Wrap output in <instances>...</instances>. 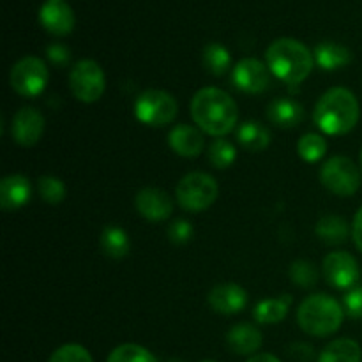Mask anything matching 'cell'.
I'll list each match as a JSON object with an SVG mask.
<instances>
[{
  "label": "cell",
  "instance_id": "1",
  "mask_svg": "<svg viewBox=\"0 0 362 362\" xmlns=\"http://www.w3.org/2000/svg\"><path fill=\"white\" fill-rule=\"evenodd\" d=\"M191 117L204 133L221 138L237 126L239 110L225 90L205 87L191 101Z\"/></svg>",
  "mask_w": 362,
  "mask_h": 362
},
{
  "label": "cell",
  "instance_id": "2",
  "mask_svg": "<svg viewBox=\"0 0 362 362\" xmlns=\"http://www.w3.org/2000/svg\"><path fill=\"white\" fill-rule=\"evenodd\" d=\"M359 101L349 88H329L315 106L313 120L325 134H346L359 122Z\"/></svg>",
  "mask_w": 362,
  "mask_h": 362
},
{
  "label": "cell",
  "instance_id": "3",
  "mask_svg": "<svg viewBox=\"0 0 362 362\" xmlns=\"http://www.w3.org/2000/svg\"><path fill=\"white\" fill-rule=\"evenodd\" d=\"M267 67L276 78L288 85H299L313 69V55L297 39L281 37L271 42L265 52Z\"/></svg>",
  "mask_w": 362,
  "mask_h": 362
},
{
  "label": "cell",
  "instance_id": "4",
  "mask_svg": "<svg viewBox=\"0 0 362 362\" xmlns=\"http://www.w3.org/2000/svg\"><path fill=\"white\" fill-rule=\"evenodd\" d=\"M343 318H345V310L341 304L325 293L310 296L303 300L297 311L299 327L306 334L317 336V338L334 334L341 327Z\"/></svg>",
  "mask_w": 362,
  "mask_h": 362
},
{
  "label": "cell",
  "instance_id": "5",
  "mask_svg": "<svg viewBox=\"0 0 362 362\" xmlns=\"http://www.w3.org/2000/svg\"><path fill=\"white\" fill-rule=\"evenodd\" d=\"M218 184L214 177L204 172H193L182 177L175 191L177 202L187 212H204L218 198Z\"/></svg>",
  "mask_w": 362,
  "mask_h": 362
},
{
  "label": "cell",
  "instance_id": "6",
  "mask_svg": "<svg viewBox=\"0 0 362 362\" xmlns=\"http://www.w3.org/2000/svg\"><path fill=\"white\" fill-rule=\"evenodd\" d=\"M179 112L175 98L159 88H148L138 95L134 103V115L140 122L152 127H161L172 122Z\"/></svg>",
  "mask_w": 362,
  "mask_h": 362
},
{
  "label": "cell",
  "instance_id": "7",
  "mask_svg": "<svg viewBox=\"0 0 362 362\" xmlns=\"http://www.w3.org/2000/svg\"><path fill=\"white\" fill-rule=\"evenodd\" d=\"M320 180L331 193L338 197H352L361 187V172L350 158L334 156L322 166Z\"/></svg>",
  "mask_w": 362,
  "mask_h": 362
},
{
  "label": "cell",
  "instance_id": "8",
  "mask_svg": "<svg viewBox=\"0 0 362 362\" xmlns=\"http://www.w3.org/2000/svg\"><path fill=\"white\" fill-rule=\"evenodd\" d=\"M48 69L42 59L34 55L23 57L13 66L9 74L11 87L23 98H35L41 94L48 83Z\"/></svg>",
  "mask_w": 362,
  "mask_h": 362
},
{
  "label": "cell",
  "instance_id": "9",
  "mask_svg": "<svg viewBox=\"0 0 362 362\" xmlns=\"http://www.w3.org/2000/svg\"><path fill=\"white\" fill-rule=\"evenodd\" d=\"M106 78L101 66L90 59L80 60L73 66L69 74V88L74 98L81 103H95L103 95Z\"/></svg>",
  "mask_w": 362,
  "mask_h": 362
},
{
  "label": "cell",
  "instance_id": "10",
  "mask_svg": "<svg viewBox=\"0 0 362 362\" xmlns=\"http://www.w3.org/2000/svg\"><path fill=\"white\" fill-rule=\"evenodd\" d=\"M324 276L334 288H354L359 281V265L357 260L346 251H334L324 258Z\"/></svg>",
  "mask_w": 362,
  "mask_h": 362
},
{
  "label": "cell",
  "instance_id": "11",
  "mask_svg": "<svg viewBox=\"0 0 362 362\" xmlns=\"http://www.w3.org/2000/svg\"><path fill=\"white\" fill-rule=\"evenodd\" d=\"M269 67L258 59H243L232 73V81L237 90L246 94H262L271 83Z\"/></svg>",
  "mask_w": 362,
  "mask_h": 362
},
{
  "label": "cell",
  "instance_id": "12",
  "mask_svg": "<svg viewBox=\"0 0 362 362\" xmlns=\"http://www.w3.org/2000/svg\"><path fill=\"white\" fill-rule=\"evenodd\" d=\"M45 133V117L35 108L25 106L14 115L13 126H11V134L14 141L21 147H32L41 140Z\"/></svg>",
  "mask_w": 362,
  "mask_h": 362
},
{
  "label": "cell",
  "instance_id": "13",
  "mask_svg": "<svg viewBox=\"0 0 362 362\" xmlns=\"http://www.w3.org/2000/svg\"><path fill=\"white\" fill-rule=\"evenodd\" d=\"M39 21L53 35H67L74 28V13L66 0H46L39 9Z\"/></svg>",
  "mask_w": 362,
  "mask_h": 362
},
{
  "label": "cell",
  "instance_id": "14",
  "mask_svg": "<svg viewBox=\"0 0 362 362\" xmlns=\"http://www.w3.org/2000/svg\"><path fill=\"white\" fill-rule=\"evenodd\" d=\"M136 211L148 221H165L172 216L173 204L168 193L159 187H145L134 198Z\"/></svg>",
  "mask_w": 362,
  "mask_h": 362
},
{
  "label": "cell",
  "instance_id": "15",
  "mask_svg": "<svg viewBox=\"0 0 362 362\" xmlns=\"http://www.w3.org/2000/svg\"><path fill=\"white\" fill-rule=\"evenodd\" d=\"M209 304L216 313L235 315L247 306V293L237 283H221L211 290Z\"/></svg>",
  "mask_w": 362,
  "mask_h": 362
},
{
  "label": "cell",
  "instance_id": "16",
  "mask_svg": "<svg viewBox=\"0 0 362 362\" xmlns=\"http://www.w3.org/2000/svg\"><path fill=\"white\" fill-rule=\"evenodd\" d=\"M168 145L182 158H197L204 151V134L189 124H179L168 134Z\"/></svg>",
  "mask_w": 362,
  "mask_h": 362
},
{
  "label": "cell",
  "instance_id": "17",
  "mask_svg": "<svg viewBox=\"0 0 362 362\" xmlns=\"http://www.w3.org/2000/svg\"><path fill=\"white\" fill-rule=\"evenodd\" d=\"M30 200V182L23 175H9L0 182V207L6 212L18 211Z\"/></svg>",
  "mask_w": 362,
  "mask_h": 362
},
{
  "label": "cell",
  "instance_id": "18",
  "mask_svg": "<svg viewBox=\"0 0 362 362\" xmlns=\"http://www.w3.org/2000/svg\"><path fill=\"white\" fill-rule=\"evenodd\" d=\"M304 115H306L304 106L288 98H278L267 106L269 122L278 127H285V129L299 126L304 120Z\"/></svg>",
  "mask_w": 362,
  "mask_h": 362
},
{
  "label": "cell",
  "instance_id": "19",
  "mask_svg": "<svg viewBox=\"0 0 362 362\" xmlns=\"http://www.w3.org/2000/svg\"><path fill=\"white\" fill-rule=\"evenodd\" d=\"M228 349L237 356H253L262 346V332L253 324H237L226 334Z\"/></svg>",
  "mask_w": 362,
  "mask_h": 362
},
{
  "label": "cell",
  "instance_id": "20",
  "mask_svg": "<svg viewBox=\"0 0 362 362\" xmlns=\"http://www.w3.org/2000/svg\"><path fill=\"white\" fill-rule=\"evenodd\" d=\"M315 59L325 71H336L352 62V52L346 46L332 41H324L315 48Z\"/></svg>",
  "mask_w": 362,
  "mask_h": 362
},
{
  "label": "cell",
  "instance_id": "21",
  "mask_svg": "<svg viewBox=\"0 0 362 362\" xmlns=\"http://www.w3.org/2000/svg\"><path fill=\"white\" fill-rule=\"evenodd\" d=\"M237 140L246 151L262 152L271 144V133L262 122L247 120V122L240 124L239 129H237Z\"/></svg>",
  "mask_w": 362,
  "mask_h": 362
},
{
  "label": "cell",
  "instance_id": "22",
  "mask_svg": "<svg viewBox=\"0 0 362 362\" xmlns=\"http://www.w3.org/2000/svg\"><path fill=\"white\" fill-rule=\"evenodd\" d=\"M362 350L359 343L354 339H334L322 350L318 362H361Z\"/></svg>",
  "mask_w": 362,
  "mask_h": 362
},
{
  "label": "cell",
  "instance_id": "23",
  "mask_svg": "<svg viewBox=\"0 0 362 362\" xmlns=\"http://www.w3.org/2000/svg\"><path fill=\"white\" fill-rule=\"evenodd\" d=\"M292 306V297L288 293L278 297V299H265L255 306L253 317L258 324H278L288 313Z\"/></svg>",
  "mask_w": 362,
  "mask_h": 362
},
{
  "label": "cell",
  "instance_id": "24",
  "mask_svg": "<svg viewBox=\"0 0 362 362\" xmlns=\"http://www.w3.org/2000/svg\"><path fill=\"white\" fill-rule=\"evenodd\" d=\"M103 253L113 260H120L129 253V237L120 226L108 225L103 228L101 239H99Z\"/></svg>",
  "mask_w": 362,
  "mask_h": 362
},
{
  "label": "cell",
  "instance_id": "25",
  "mask_svg": "<svg viewBox=\"0 0 362 362\" xmlns=\"http://www.w3.org/2000/svg\"><path fill=\"white\" fill-rule=\"evenodd\" d=\"M317 237L329 246H338L349 239V223L339 216H325L317 223Z\"/></svg>",
  "mask_w": 362,
  "mask_h": 362
},
{
  "label": "cell",
  "instance_id": "26",
  "mask_svg": "<svg viewBox=\"0 0 362 362\" xmlns=\"http://www.w3.org/2000/svg\"><path fill=\"white\" fill-rule=\"evenodd\" d=\"M232 57L230 52L219 42H209L204 48V66L214 76H223L228 73Z\"/></svg>",
  "mask_w": 362,
  "mask_h": 362
},
{
  "label": "cell",
  "instance_id": "27",
  "mask_svg": "<svg viewBox=\"0 0 362 362\" xmlns=\"http://www.w3.org/2000/svg\"><path fill=\"white\" fill-rule=\"evenodd\" d=\"M297 152H299L300 158L308 163H317L327 152V141L324 136L317 133H308L297 144Z\"/></svg>",
  "mask_w": 362,
  "mask_h": 362
},
{
  "label": "cell",
  "instance_id": "28",
  "mask_svg": "<svg viewBox=\"0 0 362 362\" xmlns=\"http://www.w3.org/2000/svg\"><path fill=\"white\" fill-rule=\"evenodd\" d=\"M237 151L228 140H223V138H218L211 144L209 147V161L214 168L218 170H226L232 166V163L235 161Z\"/></svg>",
  "mask_w": 362,
  "mask_h": 362
},
{
  "label": "cell",
  "instance_id": "29",
  "mask_svg": "<svg viewBox=\"0 0 362 362\" xmlns=\"http://www.w3.org/2000/svg\"><path fill=\"white\" fill-rule=\"evenodd\" d=\"M106 362H158L147 349L134 343L120 345L108 356Z\"/></svg>",
  "mask_w": 362,
  "mask_h": 362
},
{
  "label": "cell",
  "instance_id": "30",
  "mask_svg": "<svg viewBox=\"0 0 362 362\" xmlns=\"http://www.w3.org/2000/svg\"><path fill=\"white\" fill-rule=\"evenodd\" d=\"M290 279L293 281V285L300 286V288H311L318 281L317 267L306 260L293 262L290 267Z\"/></svg>",
  "mask_w": 362,
  "mask_h": 362
},
{
  "label": "cell",
  "instance_id": "31",
  "mask_svg": "<svg viewBox=\"0 0 362 362\" xmlns=\"http://www.w3.org/2000/svg\"><path fill=\"white\" fill-rule=\"evenodd\" d=\"M37 191L41 198L48 204H60L66 198V186L57 177H41L37 180Z\"/></svg>",
  "mask_w": 362,
  "mask_h": 362
},
{
  "label": "cell",
  "instance_id": "32",
  "mask_svg": "<svg viewBox=\"0 0 362 362\" xmlns=\"http://www.w3.org/2000/svg\"><path fill=\"white\" fill-rule=\"evenodd\" d=\"M49 362H92V357L87 349H83L81 345L69 343V345L57 349L52 354V357H49Z\"/></svg>",
  "mask_w": 362,
  "mask_h": 362
},
{
  "label": "cell",
  "instance_id": "33",
  "mask_svg": "<svg viewBox=\"0 0 362 362\" xmlns=\"http://www.w3.org/2000/svg\"><path fill=\"white\" fill-rule=\"evenodd\" d=\"M343 310L350 318H362V286H356L343 297Z\"/></svg>",
  "mask_w": 362,
  "mask_h": 362
},
{
  "label": "cell",
  "instance_id": "34",
  "mask_svg": "<svg viewBox=\"0 0 362 362\" xmlns=\"http://www.w3.org/2000/svg\"><path fill=\"white\" fill-rule=\"evenodd\" d=\"M168 237L173 244H186L193 237V226L186 219H177L168 228Z\"/></svg>",
  "mask_w": 362,
  "mask_h": 362
},
{
  "label": "cell",
  "instance_id": "35",
  "mask_svg": "<svg viewBox=\"0 0 362 362\" xmlns=\"http://www.w3.org/2000/svg\"><path fill=\"white\" fill-rule=\"evenodd\" d=\"M46 55H48V59L52 60L55 66H67L71 59L69 49H67L64 45H59V42L49 45L48 49H46Z\"/></svg>",
  "mask_w": 362,
  "mask_h": 362
},
{
  "label": "cell",
  "instance_id": "36",
  "mask_svg": "<svg viewBox=\"0 0 362 362\" xmlns=\"http://www.w3.org/2000/svg\"><path fill=\"white\" fill-rule=\"evenodd\" d=\"M290 354H292V357H296L297 361L306 362L313 357V349L308 345H304V343H299V345H293L292 349H290Z\"/></svg>",
  "mask_w": 362,
  "mask_h": 362
},
{
  "label": "cell",
  "instance_id": "37",
  "mask_svg": "<svg viewBox=\"0 0 362 362\" xmlns=\"http://www.w3.org/2000/svg\"><path fill=\"white\" fill-rule=\"evenodd\" d=\"M352 235H354V243H356V246L362 251V207L357 211L356 218H354Z\"/></svg>",
  "mask_w": 362,
  "mask_h": 362
},
{
  "label": "cell",
  "instance_id": "38",
  "mask_svg": "<svg viewBox=\"0 0 362 362\" xmlns=\"http://www.w3.org/2000/svg\"><path fill=\"white\" fill-rule=\"evenodd\" d=\"M247 362H281L276 356L272 354H255L251 359H247Z\"/></svg>",
  "mask_w": 362,
  "mask_h": 362
},
{
  "label": "cell",
  "instance_id": "39",
  "mask_svg": "<svg viewBox=\"0 0 362 362\" xmlns=\"http://www.w3.org/2000/svg\"><path fill=\"white\" fill-rule=\"evenodd\" d=\"M361 166H362V151H361Z\"/></svg>",
  "mask_w": 362,
  "mask_h": 362
},
{
  "label": "cell",
  "instance_id": "40",
  "mask_svg": "<svg viewBox=\"0 0 362 362\" xmlns=\"http://www.w3.org/2000/svg\"><path fill=\"white\" fill-rule=\"evenodd\" d=\"M170 362H180V361H170Z\"/></svg>",
  "mask_w": 362,
  "mask_h": 362
},
{
  "label": "cell",
  "instance_id": "41",
  "mask_svg": "<svg viewBox=\"0 0 362 362\" xmlns=\"http://www.w3.org/2000/svg\"><path fill=\"white\" fill-rule=\"evenodd\" d=\"M204 362H214V361H204Z\"/></svg>",
  "mask_w": 362,
  "mask_h": 362
}]
</instances>
